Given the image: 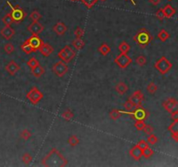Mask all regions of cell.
I'll return each mask as SVG.
<instances>
[{
    "mask_svg": "<svg viewBox=\"0 0 178 167\" xmlns=\"http://www.w3.org/2000/svg\"><path fill=\"white\" fill-rule=\"evenodd\" d=\"M67 164V159L56 148L51 149L42 159V165L44 166H65Z\"/></svg>",
    "mask_w": 178,
    "mask_h": 167,
    "instance_id": "cell-1",
    "label": "cell"
},
{
    "mask_svg": "<svg viewBox=\"0 0 178 167\" xmlns=\"http://www.w3.org/2000/svg\"><path fill=\"white\" fill-rule=\"evenodd\" d=\"M2 22L5 25H8V26H11V25L14 23V20L12 18V16H11V12L10 13H7L6 15L3 17L2 18Z\"/></svg>",
    "mask_w": 178,
    "mask_h": 167,
    "instance_id": "cell-24",
    "label": "cell"
},
{
    "mask_svg": "<svg viewBox=\"0 0 178 167\" xmlns=\"http://www.w3.org/2000/svg\"><path fill=\"white\" fill-rule=\"evenodd\" d=\"M21 50L26 54H31L32 52H35V51L33 50V48L30 45V44L28 43L27 41H25L24 43L21 45Z\"/></svg>",
    "mask_w": 178,
    "mask_h": 167,
    "instance_id": "cell-28",
    "label": "cell"
},
{
    "mask_svg": "<svg viewBox=\"0 0 178 167\" xmlns=\"http://www.w3.org/2000/svg\"><path fill=\"white\" fill-rule=\"evenodd\" d=\"M145 122L144 120H135V129L138 130V131H143V128L145 127Z\"/></svg>",
    "mask_w": 178,
    "mask_h": 167,
    "instance_id": "cell-41",
    "label": "cell"
},
{
    "mask_svg": "<svg viewBox=\"0 0 178 167\" xmlns=\"http://www.w3.org/2000/svg\"><path fill=\"white\" fill-rule=\"evenodd\" d=\"M115 90L117 91V92L118 93L119 95H124L126 92H128L129 90V87L128 85L124 83V82H118L116 86H115Z\"/></svg>",
    "mask_w": 178,
    "mask_h": 167,
    "instance_id": "cell-21",
    "label": "cell"
},
{
    "mask_svg": "<svg viewBox=\"0 0 178 167\" xmlns=\"http://www.w3.org/2000/svg\"><path fill=\"white\" fill-rule=\"evenodd\" d=\"M122 112H123V114H127V115L132 116L135 120H145L149 117L148 111L143 107H142V106L135 107V111L130 112H124V111H122Z\"/></svg>",
    "mask_w": 178,
    "mask_h": 167,
    "instance_id": "cell-5",
    "label": "cell"
},
{
    "mask_svg": "<svg viewBox=\"0 0 178 167\" xmlns=\"http://www.w3.org/2000/svg\"><path fill=\"white\" fill-rule=\"evenodd\" d=\"M144 131V133H146L147 135H150L153 133V131H154V128L151 126L150 124H146L145 127L143 130Z\"/></svg>",
    "mask_w": 178,
    "mask_h": 167,
    "instance_id": "cell-45",
    "label": "cell"
},
{
    "mask_svg": "<svg viewBox=\"0 0 178 167\" xmlns=\"http://www.w3.org/2000/svg\"><path fill=\"white\" fill-rule=\"evenodd\" d=\"M42 17V15L38 12V11H32L31 14H30V18L32 20V21H39Z\"/></svg>",
    "mask_w": 178,
    "mask_h": 167,
    "instance_id": "cell-36",
    "label": "cell"
},
{
    "mask_svg": "<svg viewBox=\"0 0 178 167\" xmlns=\"http://www.w3.org/2000/svg\"><path fill=\"white\" fill-rule=\"evenodd\" d=\"M38 51H40V53L42 54L43 57H49L50 54L53 52L54 49H53V47L50 44L43 42V44L40 46V48L38 49Z\"/></svg>",
    "mask_w": 178,
    "mask_h": 167,
    "instance_id": "cell-18",
    "label": "cell"
},
{
    "mask_svg": "<svg viewBox=\"0 0 178 167\" xmlns=\"http://www.w3.org/2000/svg\"><path fill=\"white\" fill-rule=\"evenodd\" d=\"M99 1H101V2H105L106 0H99Z\"/></svg>",
    "mask_w": 178,
    "mask_h": 167,
    "instance_id": "cell-51",
    "label": "cell"
},
{
    "mask_svg": "<svg viewBox=\"0 0 178 167\" xmlns=\"http://www.w3.org/2000/svg\"><path fill=\"white\" fill-rule=\"evenodd\" d=\"M118 50L120 51L121 53H128L130 51V44L127 43V42L124 41V42H122L118 45Z\"/></svg>",
    "mask_w": 178,
    "mask_h": 167,
    "instance_id": "cell-27",
    "label": "cell"
},
{
    "mask_svg": "<svg viewBox=\"0 0 178 167\" xmlns=\"http://www.w3.org/2000/svg\"><path fill=\"white\" fill-rule=\"evenodd\" d=\"M154 67L157 69L162 75L167 74L169 70L172 68V64L169 60L166 57L162 56L160 59H158L154 65Z\"/></svg>",
    "mask_w": 178,
    "mask_h": 167,
    "instance_id": "cell-3",
    "label": "cell"
},
{
    "mask_svg": "<svg viewBox=\"0 0 178 167\" xmlns=\"http://www.w3.org/2000/svg\"><path fill=\"white\" fill-rule=\"evenodd\" d=\"M137 146H139L142 150H143V149H145L147 147H149V143L145 140H140L137 143Z\"/></svg>",
    "mask_w": 178,
    "mask_h": 167,
    "instance_id": "cell-46",
    "label": "cell"
},
{
    "mask_svg": "<svg viewBox=\"0 0 178 167\" xmlns=\"http://www.w3.org/2000/svg\"><path fill=\"white\" fill-rule=\"evenodd\" d=\"M58 58L65 63L68 64L76 57V51L70 45H65L57 54Z\"/></svg>",
    "mask_w": 178,
    "mask_h": 167,
    "instance_id": "cell-4",
    "label": "cell"
},
{
    "mask_svg": "<svg viewBox=\"0 0 178 167\" xmlns=\"http://www.w3.org/2000/svg\"><path fill=\"white\" fill-rule=\"evenodd\" d=\"M52 70L56 75L59 78H62L68 72L69 70V67L68 65H66V63H65L64 61L60 60L56 62L53 66H52Z\"/></svg>",
    "mask_w": 178,
    "mask_h": 167,
    "instance_id": "cell-7",
    "label": "cell"
},
{
    "mask_svg": "<svg viewBox=\"0 0 178 167\" xmlns=\"http://www.w3.org/2000/svg\"><path fill=\"white\" fill-rule=\"evenodd\" d=\"M4 50H5V51H6L7 54H11L14 52V51H15V46L11 43H7L5 44V46H4Z\"/></svg>",
    "mask_w": 178,
    "mask_h": 167,
    "instance_id": "cell-34",
    "label": "cell"
},
{
    "mask_svg": "<svg viewBox=\"0 0 178 167\" xmlns=\"http://www.w3.org/2000/svg\"><path fill=\"white\" fill-rule=\"evenodd\" d=\"M72 45L75 47V49L76 50H81V49L83 48V46L85 45V43L84 41L82 39V38H76L72 41Z\"/></svg>",
    "mask_w": 178,
    "mask_h": 167,
    "instance_id": "cell-26",
    "label": "cell"
},
{
    "mask_svg": "<svg viewBox=\"0 0 178 167\" xmlns=\"http://www.w3.org/2000/svg\"><path fill=\"white\" fill-rule=\"evenodd\" d=\"M162 11H163L164 17L166 18H171L176 13V9L172 6H170V5H166V6H164L162 8Z\"/></svg>",
    "mask_w": 178,
    "mask_h": 167,
    "instance_id": "cell-20",
    "label": "cell"
},
{
    "mask_svg": "<svg viewBox=\"0 0 178 167\" xmlns=\"http://www.w3.org/2000/svg\"><path fill=\"white\" fill-rule=\"evenodd\" d=\"M111 49L109 46L107 44L103 43V44H101V46L98 48V51L102 54L103 56H107L109 52H110Z\"/></svg>",
    "mask_w": 178,
    "mask_h": 167,
    "instance_id": "cell-25",
    "label": "cell"
},
{
    "mask_svg": "<svg viewBox=\"0 0 178 167\" xmlns=\"http://www.w3.org/2000/svg\"><path fill=\"white\" fill-rule=\"evenodd\" d=\"M156 16H157V18H158L159 20H161V21H162V20L165 18L164 14H163V11H162V9H159V10L156 12Z\"/></svg>",
    "mask_w": 178,
    "mask_h": 167,
    "instance_id": "cell-47",
    "label": "cell"
},
{
    "mask_svg": "<svg viewBox=\"0 0 178 167\" xmlns=\"http://www.w3.org/2000/svg\"><path fill=\"white\" fill-rule=\"evenodd\" d=\"M67 26L65 25V23L63 22H57L54 26H53V31L57 33L58 36H63L67 31Z\"/></svg>",
    "mask_w": 178,
    "mask_h": 167,
    "instance_id": "cell-19",
    "label": "cell"
},
{
    "mask_svg": "<svg viewBox=\"0 0 178 167\" xmlns=\"http://www.w3.org/2000/svg\"><path fill=\"white\" fill-rule=\"evenodd\" d=\"M74 34H75L76 38H82L84 35V30L81 28V27H76V30L74 31Z\"/></svg>",
    "mask_w": 178,
    "mask_h": 167,
    "instance_id": "cell-40",
    "label": "cell"
},
{
    "mask_svg": "<svg viewBox=\"0 0 178 167\" xmlns=\"http://www.w3.org/2000/svg\"><path fill=\"white\" fill-rule=\"evenodd\" d=\"M62 118H64L67 121H70V120H71V119L74 118V114H73V112L70 110L68 109V110H66V111H65L62 113Z\"/></svg>",
    "mask_w": 178,
    "mask_h": 167,
    "instance_id": "cell-32",
    "label": "cell"
},
{
    "mask_svg": "<svg viewBox=\"0 0 178 167\" xmlns=\"http://www.w3.org/2000/svg\"><path fill=\"white\" fill-rule=\"evenodd\" d=\"M130 2H131V4L133 5V6H136V4H135V2L134 1V0H130Z\"/></svg>",
    "mask_w": 178,
    "mask_h": 167,
    "instance_id": "cell-50",
    "label": "cell"
},
{
    "mask_svg": "<svg viewBox=\"0 0 178 167\" xmlns=\"http://www.w3.org/2000/svg\"><path fill=\"white\" fill-rule=\"evenodd\" d=\"M157 38H159L162 42H165L167 40L168 38H169V33L166 30L164 29H162L159 32H158V35H157Z\"/></svg>",
    "mask_w": 178,
    "mask_h": 167,
    "instance_id": "cell-29",
    "label": "cell"
},
{
    "mask_svg": "<svg viewBox=\"0 0 178 167\" xmlns=\"http://www.w3.org/2000/svg\"><path fill=\"white\" fill-rule=\"evenodd\" d=\"M27 30L32 33V35H39L42 33L44 30V26L41 23L38 21H33L29 26L27 27Z\"/></svg>",
    "mask_w": 178,
    "mask_h": 167,
    "instance_id": "cell-12",
    "label": "cell"
},
{
    "mask_svg": "<svg viewBox=\"0 0 178 167\" xmlns=\"http://www.w3.org/2000/svg\"><path fill=\"white\" fill-rule=\"evenodd\" d=\"M147 142L150 144V145H156L157 142H158V138H157V136L155 134H150L149 136V138H148V139H147Z\"/></svg>",
    "mask_w": 178,
    "mask_h": 167,
    "instance_id": "cell-42",
    "label": "cell"
},
{
    "mask_svg": "<svg viewBox=\"0 0 178 167\" xmlns=\"http://www.w3.org/2000/svg\"><path fill=\"white\" fill-rule=\"evenodd\" d=\"M15 31L14 29H12L11 26H8V25H5L4 28L1 29L0 31V34L3 38L6 39V40H10L13 38V36L15 35Z\"/></svg>",
    "mask_w": 178,
    "mask_h": 167,
    "instance_id": "cell-15",
    "label": "cell"
},
{
    "mask_svg": "<svg viewBox=\"0 0 178 167\" xmlns=\"http://www.w3.org/2000/svg\"><path fill=\"white\" fill-rule=\"evenodd\" d=\"M171 114V119H173L174 121L175 120H178V112H173V113H170Z\"/></svg>",
    "mask_w": 178,
    "mask_h": 167,
    "instance_id": "cell-48",
    "label": "cell"
},
{
    "mask_svg": "<svg viewBox=\"0 0 178 167\" xmlns=\"http://www.w3.org/2000/svg\"><path fill=\"white\" fill-rule=\"evenodd\" d=\"M133 39H134L135 44H138L141 48H145L146 46H148L152 41V36L147 29L142 28L140 31L134 36Z\"/></svg>",
    "mask_w": 178,
    "mask_h": 167,
    "instance_id": "cell-2",
    "label": "cell"
},
{
    "mask_svg": "<svg viewBox=\"0 0 178 167\" xmlns=\"http://www.w3.org/2000/svg\"><path fill=\"white\" fill-rule=\"evenodd\" d=\"M12 18L14 20V23H21L26 17V13L22 8L19 7V6H14V8L11 10V12Z\"/></svg>",
    "mask_w": 178,
    "mask_h": 167,
    "instance_id": "cell-9",
    "label": "cell"
},
{
    "mask_svg": "<svg viewBox=\"0 0 178 167\" xmlns=\"http://www.w3.org/2000/svg\"><path fill=\"white\" fill-rule=\"evenodd\" d=\"M32 75L34 77L40 78L44 73V68L40 65H38V66H36L35 68H33L32 70Z\"/></svg>",
    "mask_w": 178,
    "mask_h": 167,
    "instance_id": "cell-23",
    "label": "cell"
},
{
    "mask_svg": "<svg viewBox=\"0 0 178 167\" xmlns=\"http://www.w3.org/2000/svg\"><path fill=\"white\" fill-rule=\"evenodd\" d=\"M135 63L139 65V66H143V65H146V63H147V59H146V58L144 57V56L140 55V56H139V57L135 59Z\"/></svg>",
    "mask_w": 178,
    "mask_h": 167,
    "instance_id": "cell-43",
    "label": "cell"
},
{
    "mask_svg": "<svg viewBox=\"0 0 178 167\" xmlns=\"http://www.w3.org/2000/svg\"><path fill=\"white\" fill-rule=\"evenodd\" d=\"M32 133L27 129L23 130L20 133V138L23 139L24 140H29L32 138Z\"/></svg>",
    "mask_w": 178,
    "mask_h": 167,
    "instance_id": "cell-31",
    "label": "cell"
},
{
    "mask_svg": "<svg viewBox=\"0 0 178 167\" xmlns=\"http://www.w3.org/2000/svg\"><path fill=\"white\" fill-rule=\"evenodd\" d=\"M168 131L170 132L172 139L176 142H178V120H175L173 123L169 124Z\"/></svg>",
    "mask_w": 178,
    "mask_h": 167,
    "instance_id": "cell-16",
    "label": "cell"
},
{
    "mask_svg": "<svg viewBox=\"0 0 178 167\" xmlns=\"http://www.w3.org/2000/svg\"><path fill=\"white\" fill-rule=\"evenodd\" d=\"M157 89L158 88H157V85L154 82H150L148 85V86H147V91H148L149 93H150V94H155L157 92Z\"/></svg>",
    "mask_w": 178,
    "mask_h": 167,
    "instance_id": "cell-33",
    "label": "cell"
},
{
    "mask_svg": "<svg viewBox=\"0 0 178 167\" xmlns=\"http://www.w3.org/2000/svg\"><path fill=\"white\" fill-rule=\"evenodd\" d=\"M27 65L32 70L33 68H35L36 66H38L39 65V62H38V60L37 59H35V58H32V59H30L28 60L27 62Z\"/></svg>",
    "mask_w": 178,
    "mask_h": 167,
    "instance_id": "cell-37",
    "label": "cell"
},
{
    "mask_svg": "<svg viewBox=\"0 0 178 167\" xmlns=\"http://www.w3.org/2000/svg\"><path fill=\"white\" fill-rule=\"evenodd\" d=\"M82 3L86 6L88 9H91L97 3L98 0H81Z\"/></svg>",
    "mask_w": 178,
    "mask_h": 167,
    "instance_id": "cell-38",
    "label": "cell"
},
{
    "mask_svg": "<svg viewBox=\"0 0 178 167\" xmlns=\"http://www.w3.org/2000/svg\"><path fill=\"white\" fill-rule=\"evenodd\" d=\"M27 99L33 104H38L43 98V92H40L38 87H33L26 95Z\"/></svg>",
    "mask_w": 178,
    "mask_h": 167,
    "instance_id": "cell-6",
    "label": "cell"
},
{
    "mask_svg": "<svg viewBox=\"0 0 178 167\" xmlns=\"http://www.w3.org/2000/svg\"><path fill=\"white\" fill-rule=\"evenodd\" d=\"M168 1H172V0H168Z\"/></svg>",
    "mask_w": 178,
    "mask_h": 167,
    "instance_id": "cell-53",
    "label": "cell"
},
{
    "mask_svg": "<svg viewBox=\"0 0 178 167\" xmlns=\"http://www.w3.org/2000/svg\"><path fill=\"white\" fill-rule=\"evenodd\" d=\"M79 143H80V140H79V139H78L76 135L70 136V138H69V139H68V144H69L70 146H72V147L76 146Z\"/></svg>",
    "mask_w": 178,
    "mask_h": 167,
    "instance_id": "cell-30",
    "label": "cell"
},
{
    "mask_svg": "<svg viewBox=\"0 0 178 167\" xmlns=\"http://www.w3.org/2000/svg\"><path fill=\"white\" fill-rule=\"evenodd\" d=\"M6 70L11 76H15L20 70V66L14 60H11L6 65Z\"/></svg>",
    "mask_w": 178,
    "mask_h": 167,
    "instance_id": "cell-14",
    "label": "cell"
},
{
    "mask_svg": "<svg viewBox=\"0 0 178 167\" xmlns=\"http://www.w3.org/2000/svg\"><path fill=\"white\" fill-rule=\"evenodd\" d=\"M28 43L30 44V45L33 48V50L35 51V52L38 51V49L40 48V46L43 44V41L41 38L38 37V35H32L31 38H29L26 40Z\"/></svg>",
    "mask_w": 178,
    "mask_h": 167,
    "instance_id": "cell-13",
    "label": "cell"
},
{
    "mask_svg": "<svg viewBox=\"0 0 178 167\" xmlns=\"http://www.w3.org/2000/svg\"><path fill=\"white\" fill-rule=\"evenodd\" d=\"M114 62H115V64L118 65L120 68L125 69L132 63V59L130 56H128L127 53H120L114 59Z\"/></svg>",
    "mask_w": 178,
    "mask_h": 167,
    "instance_id": "cell-8",
    "label": "cell"
},
{
    "mask_svg": "<svg viewBox=\"0 0 178 167\" xmlns=\"http://www.w3.org/2000/svg\"><path fill=\"white\" fill-rule=\"evenodd\" d=\"M33 158L30 153H24L22 157V161L24 162L25 165H29L30 163H32Z\"/></svg>",
    "mask_w": 178,
    "mask_h": 167,
    "instance_id": "cell-39",
    "label": "cell"
},
{
    "mask_svg": "<svg viewBox=\"0 0 178 167\" xmlns=\"http://www.w3.org/2000/svg\"><path fill=\"white\" fill-rule=\"evenodd\" d=\"M130 99L133 102L135 107H139V106H142V104L144 100V95L143 94V92H141L140 90H137L130 96Z\"/></svg>",
    "mask_w": 178,
    "mask_h": 167,
    "instance_id": "cell-11",
    "label": "cell"
},
{
    "mask_svg": "<svg viewBox=\"0 0 178 167\" xmlns=\"http://www.w3.org/2000/svg\"><path fill=\"white\" fill-rule=\"evenodd\" d=\"M124 107L125 108L126 111H131L133 108H135V105H134L133 102L129 98V99L124 104Z\"/></svg>",
    "mask_w": 178,
    "mask_h": 167,
    "instance_id": "cell-44",
    "label": "cell"
},
{
    "mask_svg": "<svg viewBox=\"0 0 178 167\" xmlns=\"http://www.w3.org/2000/svg\"><path fill=\"white\" fill-rule=\"evenodd\" d=\"M149 1H150V3L152 4L154 6H158V5L161 3V0H149Z\"/></svg>",
    "mask_w": 178,
    "mask_h": 167,
    "instance_id": "cell-49",
    "label": "cell"
},
{
    "mask_svg": "<svg viewBox=\"0 0 178 167\" xmlns=\"http://www.w3.org/2000/svg\"><path fill=\"white\" fill-rule=\"evenodd\" d=\"M130 155L135 160L138 161V160H140L141 158L143 157V150L136 145V146H133L130 150Z\"/></svg>",
    "mask_w": 178,
    "mask_h": 167,
    "instance_id": "cell-17",
    "label": "cell"
},
{
    "mask_svg": "<svg viewBox=\"0 0 178 167\" xmlns=\"http://www.w3.org/2000/svg\"><path fill=\"white\" fill-rule=\"evenodd\" d=\"M70 1H73V2H75V1H78V0H70Z\"/></svg>",
    "mask_w": 178,
    "mask_h": 167,
    "instance_id": "cell-52",
    "label": "cell"
},
{
    "mask_svg": "<svg viewBox=\"0 0 178 167\" xmlns=\"http://www.w3.org/2000/svg\"><path fill=\"white\" fill-rule=\"evenodd\" d=\"M153 154H154V151L151 148H150V146L143 150V156L145 158H150L153 156Z\"/></svg>",
    "mask_w": 178,
    "mask_h": 167,
    "instance_id": "cell-35",
    "label": "cell"
},
{
    "mask_svg": "<svg viewBox=\"0 0 178 167\" xmlns=\"http://www.w3.org/2000/svg\"><path fill=\"white\" fill-rule=\"evenodd\" d=\"M109 118L112 119V120H117V119H120L123 115V112L121 110H117V109H112L110 112H109Z\"/></svg>",
    "mask_w": 178,
    "mask_h": 167,
    "instance_id": "cell-22",
    "label": "cell"
},
{
    "mask_svg": "<svg viewBox=\"0 0 178 167\" xmlns=\"http://www.w3.org/2000/svg\"><path fill=\"white\" fill-rule=\"evenodd\" d=\"M162 106L169 113L178 112V101L174 97H169L162 103Z\"/></svg>",
    "mask_w": 178,
    "mask_h": 167,
    "instance_id": "cell-10",
    "label": "cell"
}]
</instances>
